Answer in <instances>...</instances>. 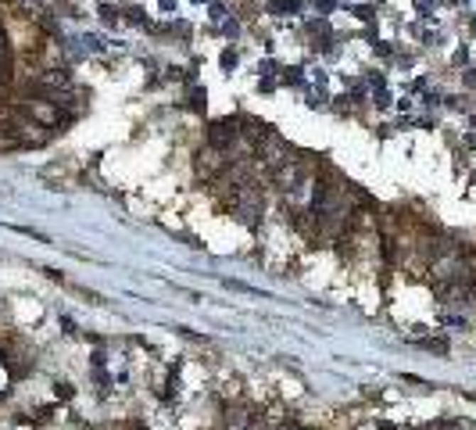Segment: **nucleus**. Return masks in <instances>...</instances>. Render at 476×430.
Segmentation results:
<instances>
[{
  "instance_id": "f257e3e1",
  "label": "nucleus",
  "mask_w": 476,
  "mask_h": 430,
  "mask_svg": "<svg viewBox=\"0 0 476 430\" xmlns=\"http://www.w3.org/2000/svg\"><path fill=\"white\" fill-rule=\"evenodd\" d=\"M237 133H240V129H237V119H229V122L222 119V122H215V126H212V144L222 151L226 144H233V140H237Z\"/></svg>"
},
{
  "instance_id": "7ed1b4c3",
  "label": "nucleus",
  "mask_w": 476,
  "mask_h": 430,
  "mask_svg": "<svg viewBox=\"0 0 476 430\" xmlns=\"http://www.w3.org/2000/svg\"><path fill=\"white\" fill-rule=\"evenodd\" d=\"M465 82H469V86H476V72H469V75H465Z\"/></svg>"
},
{
  "instance_id": "f03ea898",
  "label": "nucleus",
  "mask_w": 476,
  "mask_h": 430,
  "mask_svg": "<svg viewBox=\"0 0 476 430\" xmlns=\"http://www.w3.org/2000/svg\"><path fill=\"white\" fill-rule=\"evenodd\" d=\"M237 65V50H229V54H222V68H233Z\"/></svg>"
}]
</instances>
